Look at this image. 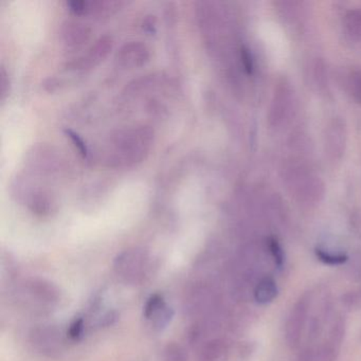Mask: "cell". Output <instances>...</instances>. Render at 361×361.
I'll return each mask as SVG.
<instances>
[{
    "label": "cell",
    "instance_id": "cell-6",
    "mask_svg": "<svg viewBox=\"0 0 361 361\" xmlns=\"http://www.w3.org/2000/svg\"><path fill=\"white\" fill-rule=\"evenodd\" d=\"M166 304L164 297L159 295V293L152 295L151 297L147 300V302H145V307H143V317L149 321L151 317L153 316L157 310H159L162 306L166 305Z\"/></svg>",
    "mask_w": 361,
    "mask_h": 361
},
{
    "label": "cell",
    "instance_id": "cell-4",
    "mask_svg": "<svg viewBox=\"0 0 361 361\" xmlns=\"http://www.w3.org/2000/svg\"><path fill=\"white\" fill-rule=\"evenodd\" d=\"M278 286L274 279L264 278L255 287V299L259 304H267L274 301L278 295Z\"/></svg>",
    "mask_w": 361,
    "mask_h": 361
},
{
    "label": "cell",
    "instance_id": "cell-9",
    "mask_svg": "<svg viewBox=\"0 0 361 361\" xmlns=\"http://www.w3.org/2000/svg\"><path fill=\"white\" fill-rule=\"evenodd\" d=\"M268 247H269L270 253H271L272 257H274V264L279 268L282 267L285 261V255L280 243L278 242L276 238H270L269 240H268Z\"/></svg>",
    "mask_w": 361,
    "mask_h": 361
},
{
    "label": "cell",
    "instance_id": "cell-7",
    "mask_svg": "<svg viewBox=\"0 0 361 361\" xmlns=\"http://www.w3.org/2000/svg\"><path fill=\"white\" fill-rule=\"evenodd\" d=\"M164 361H188L187 353L178 344H169L164 350Z\"/></svg>",
    "mask_w": 361,
    "mask_h": 361
},
{
    "label": "cell",
    "instance_id": "cell-5",
    "mask_svg": "<svg viewBox=\"0 0 361 361\" xmlns=\"http://www.w3.org/2000/svg\"><path fill=\"white\" fill-rule=\"evenodd\" d=\"M174 317V310L169 305L162 306L149 319V322L155 331H162L169 326Z\"/></svg>",
    "mask_w": 361,
    "mask_h": 361
},
{
    "label": "cell",
    "instance_id": "cell-8",
    "mask_svg": "<svg viewBox=\"0 0 361 361\" xmlns=\"http://www.w3.org/2000/svg\"><path fill=\"white\" fill-rule=\"evenodd\" d=\"M314 252H316L319 261L326 264V265H341V264L348 261V255H333V253L327 252V251L319 248H317Z\"/></svg>",
    "mask_w": 361,
    "mask_h": 361
},
{
    "label": "cell",
    "instance_id": "cell-1",
    "mask_svg": "<svg viewBox=\"0 0 361 361\" xmlns=\"http://www.w3.org/2000/svg\"><path fill=\"white\" fill-rule=\"evenodd\" d=\"M114 267L126 282L137 284L149 274V257L143 249H128L116 257Z\"/></svg>",
    "mask_w": 361,
    "mask_h": 361
},
{
    "label": "cell",
    "instance_id": "cell-3",
    "mask_svg": "<svg viewBox=\"0 0 361 361\" xmlns=\"http://www.w3.org/2000/svg\"><path fill=\"white\" fill-rule=\"evenodd\" d=\"M27 295H30L33 302L42 305L52 306L60 300V291L50 282L44 280H32L25 286Z\"/></svg>",
    "mask_w": 361,
    "mask_h": 361
},
{
    "label": "cell",
    "instance_id": "cell-11",
    "mask_svg": "<svg viewBox=\"0 0 361 361\" xmlns=\"http://www.w3.org/2000/svg\"><path fill=\"white\" fill-rule=\"evenodd\" d=\"M240 59H242L243 66H244L245 71L248 75H251L253 73V59L251 56L250 50L248 48L243 46L240 48Z\"/></svg>",
    "mask_w": 361,
    "mask_h": 361
},
{
    "label": "cell",
    "instance_id": "cell-2",
    "mask_svg": "<svg viewBox=\"0 0 361 361\" xmlns=\"http://www.w3.org/2000/svg\"><path fill=\"white\" fill-rule=\"evenodd\" d=\"M30 340L35 350L48 357H56L62 352L64 346L62 334L54 326H42L33 329Z\"/></svg>",
    "mask_w": 361,
    "mask_h": 361
},
{
    "label": "cell",
    "instance_id": "cell-10",
    "mask_svg": "<svg viewBox=\"0 0 361 361\" xmlns=\"http://www.w3.org/2000/svg\"><path fill=\"white\" fill-rule=\"evenodd\" d=\"M84 331H85V321H84L83 318L79 317V318H75L71 322L68 331H67V335H68L71 340L78 341V340L83 337Z\"/></svg>",
    "mask_w": 361,
    "mask_h": 361
},
{
    "label": "cell",
    "instance_id": "cell-12",
    "mask_svg": "<svg viewBox=\"0 0 361 361\" xmlns=\"http://www.w3.org/2000/svg\"><path fill=\"white\" fill-rule=\"evenodd\" d=\"M118 314L115 312H107L106 314H103L102 318L99 321V325L101 327L109 326L114 324L115 321L117 320Z\"/></svg>",
    "mask_w": 361,
    "mask_h": 361
}]
</instances>
